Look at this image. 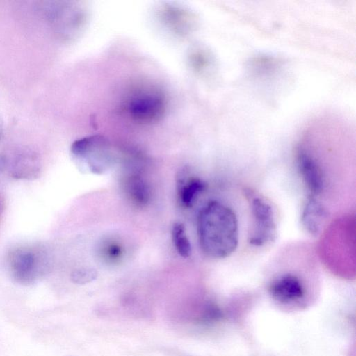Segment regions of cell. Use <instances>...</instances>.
Here are the masks:
<instances>
[{
	"instance_id": "cell-5",
	"label": "cell",
	"mask_w": 356,
	"mask_h": 356,
	"mask_svg": "<svg viewBox=\"0 0 356 356\" xmlns=\"http://www.w3.org/2000/svg\"><path fill=\"white\" fill-rule=\"evenodd\" d=\"M252 227L248 237L249 244L261 247L275 241L277 225L273 209L265 199L257 197L251 202Z\"/></svg>"
},
{
	"instance_id": "cell-11",
	"label": "cell",
	"mask_w": 356,
	"mask_h": 356,
	"mask_svg": "<svg viewBox=\"0 0 356 356\" xmlns=\"http://www.w3.org/2000/svg\"><path fill=\"white\" fill-rule=\"evenodd\" d=\"M125 188L129 197L138 204H145L149 197V188L139 176L132 175L125 181Z\"/></svg>"
},
{
	"instance_id": "cell-1",
	"label": "cell",
	"mask_w": 356,
	"mask_h": 356,
	"mask_svg": "<svg viewBox=\"0 0 356 356\" xmlns=\"http://www.w3.org/2000/svg\"><path fill=\"white\" fill-rule=\"evenodd\" d=\"M197 232L202 252L213 259L229 257L238 244V223L235 212L227 205L211 200L200 211Z\"/></svg>"
},
{
	"instance_id": "cell-4",
	"label": "cell",
	"mask_w": 356,
	"mask_h": 356,
	"mask_svg": "<svg viewBox=\"0 0 356 356\" xmlns=\"http://www.w3.org/2000/svg\"><path fill=\"white\" fill-rule=\"evenodd\" d=\"M165 99L162 92L152 86L135 88L125 99L124 109L134 121L152 123L162 117Z\"/></svg>"
},
{
	"instance_id": "cell-9",
	"label": "cell",
	"mask_w": 356,
	"mask_h": 356,
	"mask_svg": "<svg viewBox=\"0 0 356 356\" xmlns=\"http://www.w3.org/2000/svg\"><path fill=\"white\" fill-rule=\"evenodd\" d=\"M8 175L15 179L33 180L40 175L39 163L31 156L15 159L8 164Z\"/></svg>"
},
{
	"instance_id": "cell-13",
	"label": "cell",
	"mask_w": 356,
	"mask_h": 356,
	"mask_svg": "<svg viewBox=\"0 0 356 356\" xmlns=\"http://www.w3.org/2000/svg\"><path fill=\"white\" fill-rule=\"evenodd\" d=\"M97 271L90 268H81L73 271L71 275L72 282L79 284H84L96 279Z\"/></svg>"
},
{
	"instance_id": "cell-2",
	"label": "cell",
	"mask_w": 356,
	"mask_h": 356,
	"mask_svg": "<svg viewBox=\"0 0 356 356\" xmlns=\"http://www.w3.org/2000/svg\"><path fill=\"white\" fill-rule=\"evenodd\" d=\"M7 266L15 281L22 285H31L47 273V252L38 245L17 246L8 252Z\"/></svg>"
},
{
	"instance_id": "cell-3",
	"label": "cell",
	"mask_w": 356,
	"mask_h": 356,
	"mask_svg": "<svg viewBox=\"0 0 356 356\" xmlns=\"http://www.w3.org/2000/svg\"><path fill=\"white\" fill-rule=\"evenodd\" d=\"M70 151L74 161L81 170L96 175L108 171L115 159L111 143L99 136L76 140L72 145Z\"/></svg>"
},
{
	"instance_id": "cell-12",
	"label": "cell",
	"mask_w": 356,
	"mask_h": 356,
	"mask_svg": "<svg viewBox=\"0 0 356 356\" xmlns=\"http://www.w3.org/2000/svg\"><path fill=\"white\" fill-rule=\"evenodd\" d=\"M172 238L179 254L184 258L188 257L191 253V245L182 223L174 224L172 228Z\"/></svg>"
},
{
	"instance_id": "cell-6",
	"label": "cell",
	"mask_w": 356,
	"mask_h": 356,
	"mask_svg": "<svg viewBox=\"0 0 356 356\" xmlns=\"http://www.w3.org/2000/svg\"><path fill=\"white\" fill-rule=\"evenodd\" d=\"M298 165L302 178L313 196L321 194L325 186L324 175L316 159L307 151L300 149Z\"/></svg>"
},
{
	"instance_id": "cell-14",
	"label": "cell",
	"mask_w": 356,
	"mask_h": 356,
	"mask_svg": "<svg viewBox=\"0 0 356 356\" xmlns=\"http://www.w3.org/2000/svg\"><path fill=\"white\" fill-rule=\"evenodd\" d=\"M106 255L111 259H117L121 254L120 248L115 244L108 245L106 249Z\"/></svg>"
},
{
	"instance_id": "cell-7",
	"label": "cell",
	"mask_w": 356,
	"mask_h": 356,
	"mask_svg": "<svg viewBox=\"0 0 356 356\" xmlns=\"http://www.w3.org/2000/svg\"><path fill=\"white\" fill-rule=\"evenodd\" d=\"M269 292L276 300L289 303L301 299L304 296L305 289L298 277L286 273L273 281L269 286Z\"/></svg>"
},
{
	"instance_id": "cell-10",
	"label": "cell",
	"mask_w": 356,
	"mask_h": 356,
	"mask_svg": "<svg viewBox=\"0 0 356 356\" xmlns=\"http://www.w3.org/2000/svg\"><path fill=\"white\" fill-rule=\"evenodd\" d=\"M205 188V183L198 178H191L186 180L184 178L180 179L178 193L181 202L185 207H191Z\"/></svg>"
},
{
	"instance_id": "cell-8",
	"label": "cell",
	"mask_w": 356,
	"mask_h": 356,
	"mask_svg": "<svg viewBox=\"0 0 356 356\" xmlns=\"http://www.w3.org/2000/svg\"><path fill=\"white\" fill-rule=\"evenodd\" d=\"M328 216L324 205L314 196L307 197L302 209L300 221L304 229L311 235H318Z\"/></svg>"
}]
</instances>
